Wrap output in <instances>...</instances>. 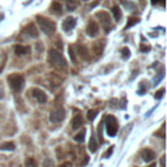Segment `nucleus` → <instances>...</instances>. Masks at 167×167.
I'll return each mask as SVG.
<instances>
[{
  "mask_svg": "<svg viewBox=\"0 0 167 167\" xmlns=\"http://www.w3.org/2000/svg\"><path fill=\"white\" fill-rule=\"evenodd\" d=\"M48 60H50L52 67H55L56 69H59V71H63V69L67 68L65 59L63 58V55H61L59 51H56V50H52V48H51V50L48 51Z\"/></svg>",
  "mask_w": 167,
  "mask_h": 167,
  "instance_id": "nucleus-1",
  "label": "nucleus"
},
{
  "mask_svg": "<svg viewBox=\"0 0 167 167\" xmlns=\"http://www.w3.org/2000/svg\"><path fill=\"white\" fill-rule=\"evenodd\" d=\"M37 22L39 25V28L46 36H52L55 33V29H56V25L54 21L46 19V17H42V16H37Z\"/></svg>",
  "mask_w": 167,
  "mask_h": 167,
  "instance_id": "nucleus-2",
  "label": "nucleus"
},
{
  "mask_svg": "<svg viewBox=\"0 0 167 167\" xmlns=\"http://www.w3.org/2000/svg\"><path fill=\"white\" fill-rule=\"evenodd\" d=\"M8 84H9L11 89L16 93L22 90L24 87V84H25V78L21 76V74H11L8 76Z\"/></svg>",
  "mask_w": 167,
  "mask_h": 167,
  "instance_id": "nucleus-3",
  "label": "nucleus"
},
{
  "mask_svg": "<svg viewBox=\"0 0 167 167\" xmlns=\"http://www.w3.org/2000/svg\"><path fill=\"white\" fill-rule=\"evenodd\" d=\"M106 132L110 137H114L116 133H118V129H119V124H118V120L115 119L114 115H107L106 119Z\"/></svg>",
  "mask_w": 167,
  "mask_h": 167,
  "instance_id": "nucleus-4",
  "label": "nucleus"
},
{
  "mask_svg": "<svg viewBox=\"0 0 167 167\" xmlns=\"http://www.w3.org/2000/svg\"><path fill=\"white\" fill-rule=\"evenodd\" d=\"M97 19L101 21V24L103 25V28H104V30H106V32H108V30L112 28L111 17H110V15H108L107 12H104V11L98 12V13H97Z\"/></svg>",
  "mask_w": 167,
  "mask_h": 167,
  "instance_id": "nucleus-5",
  "label": "nucleus"
},
{
  "mask_svg": "<svg viewBox=\"0 0 167 167\" xmlns=\"http://www.w3.org/2000/svg\"><path fill=\"white\" fill-rule=\"evenodd\" d=\"M65 118V111L63 108H56L50 114V120L52 123H60Z\"/></svg>",
  "mask_w": 167,
  "mask_h": 167,
  "instance_id": "nucleus-6",
  "label": "nucleus"
},
{
  "mask_svg": "<svg viewBox=\"0 0 167 167\" xmlns=\"http://www.w3.org/2000/svg\"><path fill=\"white\" fill-rule=\"evenodd\" d=\"M30 94H33V97L36 98L39 103H45L47 101V95L45 91H42L41 89H37V87H34V89L30 90Z\"/></svg>",
  "mask_w": 167,
  "mask_h": 167,
  "instance_id": "nucleus-7",
  "label": "nucleus"
},
{
  "mask_svg": "<svg viewBox=\"0 0 167 167\" xmlns=\"http://www.w3.org/2000/svg\"><path fill=\"white\" fill-rule=\"evenodd\" d=\"M99 32V26L98 24L95 22V21L91 20L89 24H87V28H86V33H87V36L89 37H95L97 34H98Z\"/></svg>",
  "mask_w": 167,
  "mask_h": 167,
  "instance_id": "nucleus-8",
  "label": "nucleus"
},
{
  "mask_svg": "<svg viewBox=\"0 0 167 167\" xmlns=\"http://www.w3.org/2000/svg\"><path fill=\"white\" fill-rule=\"evenodd\" d=\"M24 32L28 34L29 37H32V38H38L39 36V32H38V29H37V26L34 25V24H28L25 26V29H24Z\"/></svg>",
  "mask_w": 167,
  "mask_h": 167,
  "instance_id": "nucleus-9",
  "label": "nucleus"
},
{
  "mask_svg": "<svg viewBox=\"0 0 167 167\" xmlns=\"http://www.w3.org/2000/svg\"><path fill=\"white\" fill-rule=\"evenodd\" d=\"M76 24H77L76 19L72 17V16H69V17H67V19L63 21V30H65V32H69V30H72L74 26H76Z\"/></svg>",
  "mask_w": 167,
  "mask_h": 167,
  "instance_id": "nucleus-10",
  "label": "nucleus"
},
{
  "mask_svg": "<svg viewBox=\"0 0 167 167\" xmlns=\"http://www.w3.org/2000/svg\"><path fill=\"white\" fill-rule=\"evenodd\" d=\"M103 48H104V42L103 41H97L94 45H93V52L95 54V58H99L103 52Z\"/></svg>",
  "mask_w": 167,
  "mask_h": 167,
  "instance_id": "nucleus-11",
  "label": "nucleus"
},
{
  "mask_svg": "<svg viewBox=\"0 0 167 167\" xmlns=\"http://www.w3.org/2000/svg\"><path fill=\"white\" fill-rule=\"evenodd\" d=\"M141 157H142V159L145 162H152L155 157V153L153 152L152 149H144V150L141 152Z\"/></svg>",
  "mask_w": 167,
  "mask_h": 167,
  "instance_id": "nucleus-12",
  "label": "nucleus"
},
{
  "mask_svg": "<svg viewBox=\"0 0 167 167\" xmlns=\"http://www.w3.org/2000/svg\"><path fill=\"white\" fill-rule=\"evenodd\" d=\"M82 125V116L81 115H74L71 120V127L72 129H78Z\"/></svg>",
  "mask_w": 167,
  "mask_h": 167,
  "instance_id": "nucleus-13",
  "label": "nucleus"
},
{
  "mask_svg": "<svg viewBox=\"0 0 167 167\" xmlns=\"http://www.w3.org/2000/svg\"><path fill=\"white\" fill-rule=\"evenodd\" d=\"M29 51H30V47H26V46H16L15 47V54L17 56H24L28 54Z\"/></svg>",
  "mask_w": 167,
  "mask_h": 167,
  "instance_id": "nucleus-14",
  "label": "nucleus"
},
{
  "mask_svg": "<svg viewBox=\"0 0 167 167\" xmlns=\"http://www.w3.org/2000/svg\"><path fill=\"white\" fill-rule=\"evenodd\" d=\"M77 52H78V55L81 56V58L84 59H89V54H87V50H86V47L85 46H82V45H77Z\"/></svg>",
  "mask_w": 167,
  "mask_h": 167,
  "instance_id": "nucleus-15",
  "label": "nucleus"
},
{
  "mask_svg": "<svg viewBox=\"0 0 167 167\" xmlns=\"http://www.w3.org/2000/svg\"><path fill=\"white\" fill-rule=\"evenodd\" d=\"M51 12H54L55 15H61V12H63V5H61L59 2H54L51 5Z\"/></svg>",
  "mask_w": 167,
  "mask_h": 167,
  "instance_id": "nucleus-16",
  "label": "nucleus"
},
{
  "mask_svg": "<svg viewBox=\"0 0 167 167\" xmlns=\"http://www.w3.org/2000/svg\"><path fill=\"white\" fill-rule=\"evenodd\" d=\"M0 150H15V144L12 141H7V142H3L0 145Z\"/></svg>",
  "mask_w": 167,
  "mask_h": 167,
  "instance_id": "nucleus-17",
  "label": "nucleus"
},
{
  "mask_svg": "<svg viewBox=\"0 0 167 167\" xmlns=\"http://www.w3.org/2000/svg\"><path fill=\"white\" fill-rule=\"evenodd\" d=\"M112 15H114V19H115V21H119L121 19V11H120V8L118 7V5H114L112 7Z\"/></svg>",
  "mask_w": 167,
  "mask_h": 167,
  "instance_id": "nucleus-18",
  "label": "nucleus"
},
{
  "mask_svg": "<svg viewBox=\"0 0 167 167\" xmlns=\"http://www.w3.org/2000/svg\"><path fill=\"white\" fill-rule=\"evenodd\" d=\"M97 149H98V142H97V140L93 135V137L90 138V142H89V150L91 153H94V152H97Z\"/></svg>",
  "mask_w": 167,
  "mask_h": 167,
  "instance_id": "nucleus-19",
  "label": "nucleus"
},
{
  "mask_svg": "<svg viewBox=\"0 0 167 167\" xmlns=\"http://www.w3.org/2000/svg\"><path fill=\"white\" fill-rule=\"evenodd\" d=\"M77 2H74V0H67V9L68 11H73L77 8Z\"/></svg>",
  "mask_w": 167,
  "mask_h": 167,
  "instance_id": "nucleus-20",
  "label": "nucleus"
},
{
  "mask_svg": "<svg viewBox=\"0 0 167 167\" xmlns=\"http://www.w3.org/2000/svg\"><path fill=\"white\" fill-rule=\"evenodd\" d=\"M69 56H71V60L76 64L77 63V58H76V51H74L73 46H69Z\"/></svg>",
  "mask_w": 167,
  "mask_h": 167,
  "instance_id": "nucleus-21",
  "label": "nucleus"
},
{
  "mask_svg": "<svg viewBox=\"0 0 167 167\" xmlns=\"http://www.w3.org/2000/svg\"><path fill=\"white\" fill-rule=\"evenodd\" d=\"M74 140H76L77 142H82L84 140H85V129H82V131L80 132V133L74 136Z\"/></svg>",
  "mask_w": 167,
  "mask_h": 167,
  "instance_id": "nucleus-22",
  "label": "nucleus"
},
{
  "mask_svg": "<svg viewBox=\"0 0 167 167\" xmlns=\"http://www.w3.org/2000/svg\"><path fill=\"white\" fill-rule=\"evenodd\" d=\"M25 166L26 167H37V162L34 158H28V159L25 161Z\"/></svg>",
  "mask_w": 167,
  "mask_h": 167,
  "instance_id": "nucleus-23",
  "label": "nucleus"
},
{
  "mask_svg": "<svg viewBox=\"0 0 167 167\" xmlns=\"http://www.w3.org/2000/svg\"><path fill=\"white\" fill-rule=\"evenodd\" d=\"M97 114H98V111H97V110H89V111H87V119H89V120H93L94 118L97 116Z\"/></svg>",
  "mask_w": 167,
  "mask_h": 167,
  "instance_id": "nucleus-24",
  "label": "nucleus"
},
{
  "mask_svg": "<svg viewBox=\"0 0 167 167\" xmlns=\"http://www.w3.org/2000/svg\"><path fill=\"white\" fill-rule=\"evenodd\" d=\"M121 3H123V5H124V7H127V8H129V9H135V8H136V5H135V4L129 3L128 0H121Z\"/></svg>",
  "mask_w": 167,
  "mask_h": 167,
  "instance_id": "nucleus-25",
  "label": "nucleus"
},
{
  "mask_svg": "<svg viewBox=\"0 0 167 167\" xmlns=\"http://www.w3.org/2000/svg\"><path fill=\"white\" fill-rule=\"evenodd\" d=\"M121 55H123V58H124V59H128L129 56H131V54H129V48H127V47L121 48Z\"/></svg>",
  "mask_w": 167,
  "mask_h": 167,
  "instance_id": "nucleus-26",
  "label": "nucleus"
},
{
  "mask_svg": "<svg viewBox=\"0 0 167 167\" xmlns=\"http://www.w3.org/2000/svg\"><path fill=\"white\" fill-rule=\"evenodd\" d=\"M128 21H129V22H128V24H127V26H125V28H127V29H128V28H131V26H132V25L137 24V22H138V19H135V17H131V19H129Z\"/></svg>",
  "mask_w": 167,
  "mask_h": 167,
  "instance_id": "nucleus-27",
  "label": "nucleus"
},
{
  "mask_svg": "<svg viewBox=\"0 0 167 167\" xmlns=\"http://www.w3.org/2000/svg\"><path fill=\"white\" fill-rule=\"evenodd\" d=\"M163 94H165V89H161V90H158L157 93H155V98H157V99H161L162 97H163Z\"/></svg>",
  "mask_w": 167,
  "mask_h": 167,
  "instance_id": "nucleus-28",
  "label": "nucleus"
},
{
  "mask_svg": "<svg viewBox=\"0 0 167 167\" xmlns=\"http://www.w3.org/2000/svg\"><path fill=\"white\" fill-rule=\"evenodd\" d=\"M112 152H114V146H110V148H108V150H107V152L103 154V157H104V158H108L110 155L112 154Z\"/></svg>",
  "mask_w": 167,
  "mask_h": 167,
  "instance_id": "nucleus-29",
  "label": "nucleus"
},
{
  "mask_svg": "<svg viewBox=\"0 0 167 167\" xmlns=\"http://www.w3.org/2000/svg\"><path fill=\"white\" fill-rule=\"evenodd\" d=\"M149 50H150V47H149V46H141V51L142 52H145V51H149Z\"/></svg>",
  "mask_w": 167,
  "mask_h": 167,
  "instance_id": "nucleus-30",
  "label": "nucleus"
},
{
  "mask_svg": "<svg viewBox=\"0 0 167 167\" xmlns=\"http://www.w3.org/2000/svg\"><path fill=\"white\" fill-rule=\"evenodd\" d=\"M161 167H165V155L161 158Z\"/></svg>",
  "mask_w": 167,
  "mask_h": 167,
  "instance_id": "nucleus-31",
  "label": "nucleus"
},
{
  "mask_svg": "<svg viewBox=\"0 0 167 167\" xmlns=\"http://www.w3.org/2000/svg\"><path fill=\"white\" fill-rule=\"evenodd\" d=\"M60 167H71V163H69V162H67V163H64V165H61Z\"/></svg>",
  "mask_w": 167,
  "mask_h": 167,
  "instance_id": "nucleus-32",
  "label": "nucleus"
},
{
  "mask_svg": "<svg viewBox=\"0 0 167 167\" xmlns=\"http://www.w3.org/2000/svg\"><path fill=\"white\" fill-rule=\"evenodd\" d=\"M158 2H159V0H152V3H153V4H157Z\"/></svg>",
  "mask_w": 167,
  "mask_h": 167,
  "instance_id": "nucleus-33",
  "label": "nucleus"
},
{
  "mask_svg": "<svg viewBox=\"0 0 167 167\" xmlns=\"http://www.w3.org/2000/svg\"><path fill=\"white\" fill-rule=\"evenodd\" d=\"M149 167H157V165H155V163H152V165L149 166Z\"/></svg>",
  "mask_w": 167,
  "mask_h": 167,
  "instance_id": "nucleus-34",
  "label": "nucleus"
},
{
  "mask_svg": "<svg viewBox=\"0 0 167 167\" xmlns=\"http://www.w3.org/2000/svg\"><path fill=\"white\" fill-rule=\"evenodd\" d=\"M84 2H87V0H84Z\"/></svg>",
  "mask_w": 167,
  "mask_h": 167,
  "instance_id": "nucleus-35",
  "label": "nucleus"
}]
</instances>
